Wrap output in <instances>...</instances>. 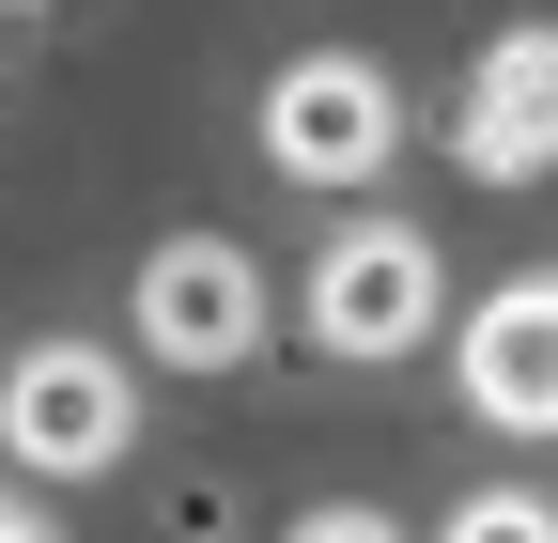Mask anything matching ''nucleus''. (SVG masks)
Instances as JSON below:
<instances>
[{
	"instance_id": "nucleus-1",
	"label": "nucleus",
	"mask_w": 558,
	"mask_h": 543,
	"mask_svg": "<svg viewBox=\"0 0 558 543\" xmlns=\"http://www.w3.org/2000/svg\"><path fill=\"white\" fill-rule=\"evenodd\" d=\"M124 373L94 342H32L16 373H0V435H16V466H47V482H94V466L124 450Z\"/></svg>"
},
{
	"instance_id": "nucleus-2",
	"label": "nucleus",
	"mask_w": 558,
	"mask_h": 543,
	"mask_svg": "<svg viewBox=\"0 0 558 543\" xmlns=\"http://www.w3.org/2000/svg\"><path fill=\"white\" fill-rule=\"evenodd\" d=\"M140 342H156L171 373H233V358L264 342V280H248V249L171 233L156 264H140Z\"/></svg>"
},
{
	"instance_id": "nucleus-3",
	"label": "nucleus",
	"mask_w": 558,
	"mask_h": 543,
	"mask_svg": "<svg viewBox=\"0 0 558 543\" xmlns=\"http://www.w3.org/2000/svg\"><path fill=\"white\" fill-rule=\"evenodd\" d=\"M388 141H403V94L373 62H295V79L264 94V156L295 186H357V171H388Z\"/></svg>"
},
{
	"instance_id": "nucleus-4",
	"label": "nucleus",
	"mask_w": 558,
	"mask_h": 543,
	"mask_svg": "<svg viewBox=\"0 0 558 543\" xmlns=\"http://www.w3.org/2000/svg\"><path fill=\"white\" fill-rule=\"evenodd\" d=\"M418 326H435V249H418V233L373 218V233H341L311 264V342L326 358H403Z\"/></svg>"
},
{
	"instance_id": "nucleus-5",
	"label": "nucleus",
	"mask_w": 558,
	"mask_h": 543,
	"mask_svg": "<svg viewBox=\"0 0 558 543\" xmlns=\"http://www.w3.org/2000/svg\"><path fill=\"white\" fill-rule=\"evenodd\" d=\"M465 403L497 435H558V280H512L465 311Z\"/></svg>"
},
{
	"instance_id": "nucleus-6",
	"label": "nucleus",
	"mask_w": 558,
	"mask_h": 543,
	"mask_svg": "<svg viewBox=\"0 0 558 543\" xmlns=\"http://www.w3.org/2000/svg\"><path fill=\"white\" fill-rule=\"evenodd\" d=\"M465 171H558V32H497V47H481Z\"/></svg>"
},
{
	"instance_id": "nucleus-7",
	"label": "nucleus",
	"mask_w": 558,
	"mask_h": 543,
	"mask_svg": "<svg viewBox=\"0 0 558 543\" xmlns=\"http://www.w3.org/2000/svg\"><path fill=\"white\" fill-rule=\"evenodd\" d=\"M450 543H558V512H543V497H465Z\"/></svg>"
},
{
	"instance_id": "nucleus-8",
	"label": "nucleus",
	"mask_w": 558,
	"mask_h": 543,
	"mask_svg": "<svg viewBox=\"0 0 558 543\" xmlns=\"http://www.w3.org/2000/svg\"><path fill=\"white\" fill-rule=\"evenodd\" d=\"M0 543H32V497H16V482H0Z\"/></svg>"
}]
</instances>
